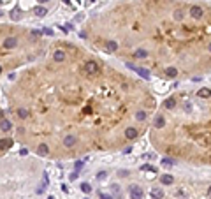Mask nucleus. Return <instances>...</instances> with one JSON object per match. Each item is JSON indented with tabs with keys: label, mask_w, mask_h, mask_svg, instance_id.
<instances>
[{
	"label": "nucleus",
	"mask_w": 211,
	"mask_h": 199,
	"mask_svg": "<svg viewBox=\"0 0 211 199\" xmlns=\"http://www.w3.org/2000/svg\"><path fill=\"white\" fill-rule=\"evenodd\" d=\"M18 136L48 146L49 155L85 153L129 143L127 130L141 129L153 97L134 79L106 67L72 44L65 55L28 71L13 90ZM48 155V157H49Z\"/></svg>",
	"instance_id": "f257e3e1"
},
{
	"label": "nucleus",
	"mask_w": 211,
	"mask_h": 199,
	"mask_svg": "<svg viewBox=\"0 0 211 199\" xmlns=\"http://www.w3.org/2000/svg\"><path fill=\"white\" fill-rule=\"evenodd\" d=\"M127 67L167 79L211 69V7L188 0H127L99 14L83 32ZM136 69V71H137Z\"/></svg>",
	"instance_id": "f03ea898"
},
{
	"label": "nucleus",
	"mask_w": 211,
	"mask_h": 199,
	"mask_svg": "<svg viewBox=\"0 0 211 199\" xmlns=\"http://www.w3.org/2000/svg\"><path fill=\"white\" fill-rule=\"evenodd\" d=\"M151 127L153 143L167 159L211 162V92L167 97Z\"/></svg>",
	"instance_id": "7ed1b4c3"
},
{
	"label": "nucleus",
	"mask_w": 211,
	"mask_h": 199,
	"mask_svg": "<svg viewBox=\"0 0 211 199\" xmlns=\"http://www.w3.org/2000/svg\"><path fill=\"white\" fill-rule=\"evenodd\" d=\"M42 32L25 30L16 32L14 27H0V65L7 71L34 57V48Z\"/></svg>",
	"instance_id": "20e7f679"
},
{
	"label": "nucleus",
	"mask_w": 211,
	"mask_h": 199,
	"mask_svg": "<svg viewBox=\"0 0 211 199\" xmlns=\"http://www.w3.org/2000/svg\"><path fill=\"white\" fill-rule=\"evenodd\" d=\"M13 130V122L6 116V113L0 109V150L7 152L13 148L14 139L9 136V132Z\"/></svg>",
	"instance_id": "39448f33"
},
{
	"label": "nucleus",
	"mask_w": 211,
	"mask_h": 199,
	"mask_svg": "<svg viewBox=\"0 0 211 199\" xmlns=\"http://www.w3.org/2000/svg\"><path fill=\"white\" fill-rule=\"evenodd\" d=\"M130 197L132 199H143V190H141V187H132L130 188Z\"/></svg>",
	"instance_id": "423d86ee"
},
{
	"label": "nucleus",
	"mask_w": 211,
	"mask_h": 199,
	"mask_svg": "<svg viewBox=\"0 0 211 199\" xmlns=\"http://www.w3.org/2000/svg\"><path fill=\"white\" fill-rule=\"evenodd\" d=\"M174 195H176L178 199H190V194H188L185 188H178V190L174 192Z\"/></svg>",
	"instance_id": "0eeeda50"
},
{
	"label": "nucleus",
	"mask_w": 211,
	"mask_h": 199,
	"mask_svg": "<svg viewBox=\"0 0 211 199\" xmlns=\"http://www.w3.org/2000/svg\"><path fill=\"white\" fill-rule=\"evenodd\" d=\"M162 197H164L162 188H153L151 190V199H162Z\"/></svg>",
	"instance_id": "6e6552de"
},
{
	"label": "nucleus",
	"mask_w": 211,
	"mask_h": 199,
	"mask_svg": "<svg viewBox=\"0 0 211 199\" xmlns=\"http://www.w3.org/2000/svg\"><path fill=\"white\" fill-rule=\"evenodd\" d=\"M162 183H166V185H171V183H174V178H173L171 174H164V176H162Z\"/></svg>",
	"instance_id": "1a4fd4ad"
},
{
	"label": "nucleus",
	"mask_w": 211,
	"mask_h": 199,
	"mask_svg": "<svg viewBox=\"0 0 211 199\" xmlns=\"http://www.w3.org/2000/svg\"><path fill=\"white\" fill-rule=\"evenodd\" d=\"M35 13H37V16H44V14H46V11H44L42 7H37V9H35Z\"/></svg>",
	"instance_id": "9d476101"
},
{
	"label": "nucleus",
	"mask_w": 211,
	"mask_h": 199,
	"mask_svg": "<svg viewBox=\"0 0 211 199\" xmlns=\"http://www.w3.org/2000/svg\"><path fill=\"white\" fill-rule=\"evenodd\" d=\"M81 188H83V190H85V192H90V190H92V188H90V185H88V183H85V185H83V187H81Z\"/></svg>",
	"instance_id": "9b49d317"
},
{
	"label": "nucleus",
	"mask_w": 211,
	"mask_h": 199,
	"mask_svg": "<svg viewBox=\"0 0 211 199\" xmlns=\"http://www.w3.org/2000/svg\"><path fill=\"white\" fill-rule=\"evenodd\" d=\"M100 199H111V197H109V195H104V194L100 192Z\"/></svg>",
	"instance_id": "f8f14e48"
},
{
	"label": "nucleus",
	"mask_w": 211,
	"mask_h": 199,
	"mask_svg": "<svg viewBox=\"0 0 211 199\" xmlns=\"http://www.w3.org/2000/svg\"><path fill=\"white\" fill-rule=\"evenodd\" d=\"M208 194H209V197H211V187H209V188H208Z\"/></svg>",
	"instance_id": "ddd939ff"
},
{
	"label": "nucleus",
	"mask_w": 211,
	"mask_h": 199,
	"mask_svg": "<svg viewBox=\"0 0 211 199\" xmlns=\"http://www.w3.org/2000/svg\"><path fill=\"white\" fill-rule=\"evenodd\" d=\"M48 199H53V197H51V195H49V197H48Z\"/></svg>",
	"instance_id": "4468645a"
}]
</instances>
